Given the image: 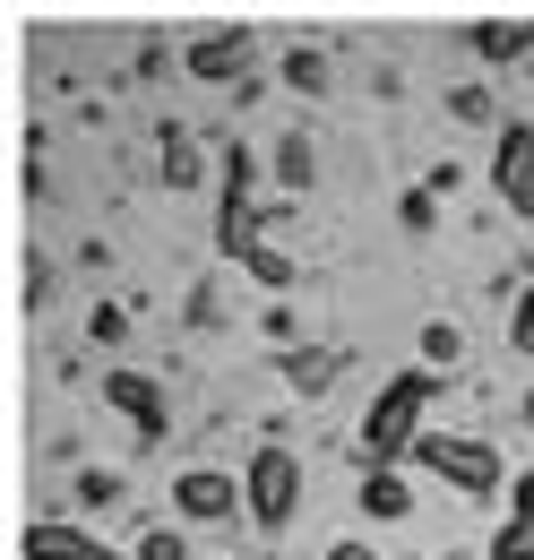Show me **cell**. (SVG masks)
I'll list each match as a JSON object with an SVG mask.
<instances>
[{
  "label": "cell",
  "mask_w": 534,
  "mask_h": 560,
  "mask_svg": "<svg viewBox=\"0 0 534 560\" xmlns=\"http://www.w3.org/2000/svg\"><path fill=\"white\" fill-rule=\"evenodd\" d=\"M431 397H440V371H422V362L380 380V397L362 406V431H353V457L362 466H405L414 440L431 431Z\"/></svg>",
  "instance_id": "6da1fadb"
},
{
  "label": "cell",
  "mask_w": 534,
  "mask_h": 560,
  "mask_svg": "<svg viewBox=\"0 0 534 560\" xmlns=\"http://www.w3.org/2000/svg\"><path fill=\"white\" fill-rule=\"evenodd\" d=\"M216 164H224V199H216V250L242 268V259L259 250L267 224H285V215H293V199H251V182H259V147H251V139H224V155H216Z\"/></svg>",
  "instance_id": "7a4b0ae2"
},
{
  "label": "cell",
  "mask_w": 534,
  "mask_h": 560,
  "mask_svg": "<svg viewBox=\"0 0 534 560\" xmlns=\"http://www.w3.org/2000/svg\"><path fill=\"white\" fill-rule=\"evenodd\" d=\"M242 517H251L259 535H285V526L302 517V457H293L285 440H259V448H251V466H242Z\"/></svg>",
  "instance_id": "3957f363"
},
{
  "label": "cell",
  "mask_w": 534,
  "mask_h": 560,
  "mask_svg": "<svg viewBox=\"0 0 534 560\" xmlns=\"http://www.w3.org/2000/svg\"><path fill=\"white\" fill-rule=\"evenodd\" d=\"M414 466H422V475H440L449 491H466V500H500V491H509V466H500V448H491V440L422 431V440H414Z\"/></svg>",
  "instance_id": "277c9868"
},
{
  "label": "cell",
  "mask_w": 534,
  "mask_h": 560,
  "mask_svg": "<svg viewBox=\"0 0 534 560\" xmlns=\"http://www.w3.org/2000/svg\"><path fill=\"white\" fill-rule=\"evenodd\" d=\"M95 397H104L113 415L130 422V431L147 440V448H155V440L173 431V397H164V380H147V371H130V362H113V371L95 380Z\"/></svg>",
  "instance_id": "5b68a950"
},
{
  "label": "cell",
  "mask_w": 534,
  "mask_h": 560,
  "mask_svg": "<svg viewBox=\"0 0 534 560\" xmlns=\"http://www.w3.org/2000/svg\"><path fill=\"white\" fill-rule=\"evenodd\" d=\"M173 517H182V526H224V517H242V475H224V466H182V475H173Z\"/></svg>",
  "instance_id": "8992f818"
},
{
  "label": "cell",
  "mask_w": 534,
  "mask_h": 560,
  "mask_svg": "<svg viewBox=\"0 0 534 560\" xmlns=\"http://www.w3.org/2000/svg\"><path fill=\"white\" fill-rule=\"evenodd\" d=\"M491 190L509 199V215L534 224V121H500V147H491Z\"/></svg>",
  "instance_id": "52a82bcc"
},
{
  "label": "cell",
  "mask_w": 534,
  "mask_h": 560,
  "mask_svg": "<svg viewBox=\"0 0 534 560\" xmlns=\"http://www.w3.org/2000/svg\"><path fill=\"white\" fill-rule=\"evenodd\" d=\"M182 70L199 78V86H242V95L259 86V78H242V70H251V35H242V26H224V35H190Z\"/></svg>",
  "instance_id": "ba28073f"
},
{
  "label": "cell",
  "mask_w": 534,
  "mask_h": 560,
  "mask_svg": "<svg viewBox=\"0 0 534 560\" xmlns=\"http://www.w3.org/2000/svg\"><path fill=\"white\" fill-rule=\"evenodd\" d=\"M18 552L26 560H130V552H113V544H95L86 526H69V517H35L18 535Z\"/></svg>",
  "instance_id": "9c48e42d"
},
{
  "label": "cell",
  "mask_w": 534,
  "mask_h": 560,
  "mask_svg": "<svg viewBox=\"0 0 534 560\" xmlns=\"http://www.w3.org/2000/svg\"><path fill=\"white\" fill-rule=\"evenodd\" d=\"M362 517H380V526H397V517H414V475L405 466H362Z\"/></svg>",
  "instance_id": "30bf717a"
},
{
  "label": "cell",
  "mask_w": 534,
  "mask_h": 560,
  "mask_svg": "<svg viewBox=\"0 0 534 560\" xmlns=\"http://www.w3.org/2000/svg\"><path fill=\"white\" fill-rule=\"evenodd\" d=\"M276 371H285L302 397H320L336 371H345V353H336V346H293V353H276Z\"/></svg>",
  "instance_id": "8fae6325"
},
{
  "label": "cell",
  "mask_w": 534,
  "mask_h": 560,
  "mask_svg": "<svg viewBox=\"0 0 534 560\" xmlns=\"http://www.w3.org/2000/svg\"><path fill=\"white\" fill-rule=\"evenodd\" d=\"M466 44L491 61V70H509V61H526V52H534V26H518V18H491V26H474Z\"/></svg>",
  "instance_id": "7c38bea8"
},
{
  "label": "cell",
  "mask_w": 534,
  "mask_h": 560,
  "mask_svg": "<svg viewBox=\"0 0 534 560\" xmlns=\"http://www.w3.org/2000/svg\"><path fill=\"white\" fill-rule=\"evenodd\" d=\"M267 173H276V190H285V199H302V190L320 182V155H311V139H276Z\"/></svg>",
  "instance_id": "4fadbf2b"
},
{
  "label": "cell",
  "mask_w": 534,
  "mask_h": 560,
  "mask_svg": "<svg viewBox=\"0 0 534 560\" xmlns=\"http://www.w3.org/2000/svg\"><path fill=\"white\" fill-rule=\"evenodd\" d=\"M276 78H285L293 95H328V86H336V70H328V52H320V44H293V52L276 61Z\"/></svg>",
  "instance_id": "5bb4252c"
},
{
  "label": "cell",
  "mask_w": 534,
  "mask_h": 560,
  "mask_svg": "<svg viewBox=\"0 0 534 560\" xmlns=\"http://www.w3.org/2000/svg\"><path fill=\"white\" fill-rule=\"evenodd\" d=\"M69 500H78L86 517H104V509H121V500H130V483H121L113 466H78V483H69Z\"/></svg>",
  "instance_id": "9a60e30c"
},
{
  "label": "cell",
  "mask_w": 534,
  "mask_h": 560,
  "mask_svg": "<svg viewBox=\"0 0 534 560\" xmlns=\"http://www.w3.org/2000/svg\"><path fill=\"white\" fill-rule=\"evenodd\" d=\"M414 346H422V371H457V362H466V328H457V319H422Z\"/></svg>",
  "instance_id": "2e32d148"
},
{
  "label": "cell",
  "mask_w": 534,
  "mask_h": 560,
  "mask_svg": "<svg viewBox=\"0 0 534 560\" xmlns=\"http://www.w3.org/2000/svg\"><path fill=\"white\" fill-rule=\"evenodd\" d=\"M199 147H190V130H164V190H199Z\"/></svg>",
  "instance_id": "e0dca14e"
},
{
  "label": "cell",
  "mask_w": 534,
  "mask_h": 560,
  "mask_svg": "<svg viewBox=\"0 0 534 560\" xmlns=\"http://www.w3.org/2000/svg\"><path fill=\"white\" fill-rule=\"evenodd\" d=\"M397 224H405V233H431V224H440V199H431V182H414V190L397 199Z\"/></svg>",
  "instance_id": "ac0fdd59"
},
{
  "label": "cell",
  "mask_w": 534,
  "mask_h": 560,
  "mask_svg": "<svg viewBox=\"0 0 534 560\" xmlns=\"http://www.w3.org/2000/svg\"><path fill=\"white\" fill-rule=\"evenodd\" d=\"M130 560H190V535H182V526H147Z\"/></svg>",
  "instance_id": "d6986e66"
},
{
  "label": "cell",
  "mask_w": 534,
  "mask_h": 560,
  "mask_svg": "<svg viewBox=\"0 0 534 560\" xmlns=\"http://www.w3.org/2000/svg\"><path fill=\"white\" fill-rule=\"evenodd\" d=\"M242 268H251V277H259L267 293H285V284H293V259H285V250H276V242H259V250H251V259H242Z\"/></svg>",
  "instance_id": "ffe728a7"
},
{
  "label": "cell",
  "mask_w": 534,
  "mask_h": 560,
  "mask_svg": "<svg viewBox=\"0 0 534 560\" xmlns=\"http://www.w3.org/2000/svg\"><path fill=\"white\" fill-rule=\"evenodd\" d=\"M483 560H534V526L526 517H500V535H491V552Z\"/></svg>",
  "instance_id": "44dd1931"
},
{
  "label": "cell",
  "mask_w": 534,
  "mask_h": 560,
  "mask_svg": "<svg viewBox=\"0 0 534 560\" xmlns=\"http://www.w3.org/2000/svg\"><path fill=\"white\" fill-rule=\"evenodd\" d=\"M509 353L534 362V284H518V302H509Z\"/></svg>",
  "instance_id": "7402d4cb"
},
{
  "label": "cell",
  "mask_w": 534,
  "mask_h": 560,
  "mask_svg": "<svg viewBox=\"0 0 534 560\" xmlns=\"http://www.w3.org/2000/svg\"><path fill=\"white\" fill-rule=\"evenodd\" d=\"M86 337H95V346H121V337H130V311H121V302H95V311H86Z\"/></svg>",
  "instance_id": "603a6c76"
},
{
  "label": "cell",
  "mask_w": 534,
  "mask_h": 560,
  "mask_svg": "<svg viewBox=\"0 0 534 560\" xmlns=\"http://www.w3.org/2000/svg\"><path fill=\"white\" fill-rule=\"evenodd\" d=\"M449 113H457V121H500L491 86H449Z\"/></svg>",
  "instance_id": "cb8c5ba5"
},
{
  "label": "cell",
  "mask_w": 534,
  "mask_h": 560,
  "mask_svg": "<svg viewBox=\"0 0 534 560\" xmlns=\"http://www.w3.org/2000/svg\"><path fill=\"white\" fill-rule=\"evenodd\" d=\"M44 302H53V259L26 250V311H44Z\"/></svg>",
  "instance_id": "d4e9b609"
},
{
  "label": "cell",
  "mask_w": 534,
  "mask_h": 560,
  "mask_svg": "<svg viewBox=\"0 0 534 560\" xmlns=\"http://www.w3.org/2000/svg\"><path fill=\"white\" fill-rule=\"evenodd\" d=\"M509 517H526V526H534V466L509 475Z\"/></svg>",
  "instance_id": "484cf974"
},
{
  "label": "cell",
  "mask_w": 534,
  "mask_h": 560,
  "mask_svg": "<svg viewBox=\"0 0 534 560\" xmlns=\"http://www.w3.org/2000/svg\"><path fill=\"white\" fill-rule=\"evenodd\" d=\"M328 560H388V552H371L362 535H336V544H328Z\"/></svg>",
  "instance_id": "4316f807"
}]
</instances>
